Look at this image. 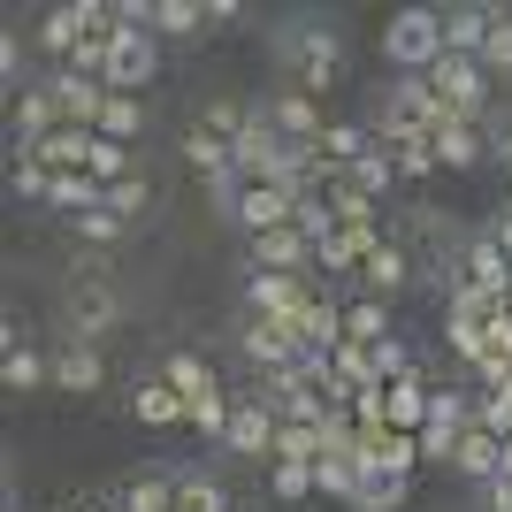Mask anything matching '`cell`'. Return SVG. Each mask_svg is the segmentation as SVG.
<instances>
[{
	"label": "cell",
	"instance_id": "1",
	"mask_svg": "<svg viewBox=\"0 0 512 512\" xmlns=\"http://www.w3.org/2000/svg\"><path fill=\"white\" fill-rule=\"evenodd\" d=\"M383 54L406 77H428V69L444 62V8H398L383 23Z\"/></svg>",
	"mask_w": 512,
	"mask_h": 512
},
{
	"label": "cell",
	"instance_id": "2",
	"mask_svg": "<svg viewBox=\"0 0 512 512\" xmlns=\"http://www.w3.org/2000/svg\"><path fill=\"white\" fill-rule=\"evenodd\" d=\"M283 62L299 69V92L314 100V92H329L344 77V39L337 31H283Z\"/></svg>",
	"mask_w": 512,
	"mask_h": 512
},
{
	"label": "cell",
	"instance_id": "3",
	"mask_svg": "<svg viewBox=\"0 0 512 512\" xmlns=\"http://www.w3.org/2000/svg\"><path fill=\"white\" fill-rule=\"evenodd\" d=\"M428 92H436L459 123H482V107H490V69L467 62V54H444V62L428 69Z\"/></svg>",
	"mask_w": 512,
	"mask_h": 512
},
{
	"label": "cell",
	"instance_id": "4",
	"mask_svg": "<svg viewBox=\"0 0 512 512\" xmlns=\"http://www.w3.org/2000/svg\"><path fill=\"white\" fill-rule=\"evenodd\" d=\"M153 69H161V46H153V31H115V46H107V69H100V85L107 92H138L153 85Z\"/></svg>",
	"mask_w": 512,
	"mask_h": 512
},
{
	"label": "cell",
	"instance_id": "5",
	"mask_svg": "<svg viewBox=\"0 0 512 512\" xmlns=\"http://www.w3.org/2000/svg\"><path fill=\"white\" fill-rule=\"evenodd\" d=\"M253 268H260V276H306V268H314V237H306L299 222L253 237Z\"/></svg>",
	"mask_w": 512,
	"mask_h": 512
},
{
	"label": "cell",
	"instance_id": "6",
	"mask_svg": "<svg viewBox=\"0 0 512 512\" xmlns=\"http://www.w3.org/2000/svg\"><path fill=\"white\" fill-rule=\"evenodd\" d=\"M245 306H253V314H268V321H306L314 291H306V276H260V268H253V283H245Z\"/></svg>",
	"mask_w": 512,
	"mask_h": 512
},
{
	"label": "cell",
	"instance_id": "7",
	"mask_svg": "<svg viewBox=\"0 0 512 512\" xmlns=\"http://www.w3.org/2000/svg\"><path fill=\"white\" fill-rule=\"evenodd\" d=\"M237 222H245V237L283 230V222H299V192H291V184H245V199H237Z\"/></svg>",
	"mask_w": 512,
	"mask_h": 512
},
{
	"label": "cell",
	"instance_id": "8",
	"mask_svg": "<svg viewBox=\"0 0 512 512\" xmlns=\"http://www.w3.org/2000/svg\"><path fill=\"white\" fill-rule=\"evenodd\" d=\"M299 352H306L299 321H268V314L245 321V360H253V367H291Z\"/></svg>",
	"mask_w": 512,
	"mask_h": 512
},
{
	"label": "cell",
	"instance_id": "9",
	"mask_svg": "<svg viewBox=\"0 0 512 512\" xmlns=\"http://www.w3.org/2000/svg\"><path fill=\"white\" fill-rule=\"evenodd\" d=\"M490 31H497V8H482V0H451V8H444V54H467V62H482Z\"/></svg>",
	"mask_w": 512,
	"mask_h": 512
},
{
	"label": "cell",
	"instance_id": "10",
	"mask_svg": "<svg viewBox=\"0 0 512 512\" xmlns=\"http://www.w3.org/2000/svg\"><path fill=\"white\" fill-rule=\"evenodd\" d=\"M459 283H482V291H505L512 283V253L497 245V230H474L459 245Z\"/></svg>",
	"mask_w": 512,
	"mask_h": 512
},
{
	"label": "cell",
	"instance_id": "11",
	"mask_svg": "<svg viewBox=\"0 0 512 512\" xmlns=\"http://www.w3.org/2000/svg\"><path fill=\"white\" fill-rule=\"evenodd\" d=\"M54 100H62V123H77V130H100V115H107V85H92V77H77V69H54Z\"/></svg>",
	"mask_w": 512,
	"mask_h": 512
},
{
	"label": "cell",
	"instance_id": "12",
	"mask_svg": "<svg viewBox=\"0 0 512 512\" xmlns=\"http://www.w3.org/2000/svg\"><path fill=\"white\" fill-rule=\"evenodd\" d=\"M230 451H245V459H276V413L260 406V398H237L230 413V436H222Z\"/></svg>",
	"mask_w": 512,
	"mask_h": 512
},
{
	"label": "cell",
	"instance_id": "13",
	"mask_svg": "<svg viewBox=\"0 0 512 512\" xmlns=\"http://www.w3.org/2000/svg\"><path fill=\"white\" fill-rule=\"evenodd\" d=\"M69 321H77V344L107 337V329H115V291H107L100 276H85L77 291H69Z\"/></svg>",
	"mask_w": 512,
	"mask_h": 512
},
{
	"label": "cell",
	"instance_id": "14",
	"mask_svg": "<svg viewBox=\"0 0 512 512\" xmlns=\"http://www.w3.org/2000/svg\"><path fill=\"white\" fill-rule=\"evenodd\" d=\"M375 245H383V230H337V237H321V245H314V268H329V276H360Z\"/></svg>",
	"mask_w": 512,
	"mask_h": 512
},
{
	"label": "cell",
	"instance_id": "15",
	"mask_svg": "<svg viewBox=\"0 0 512 512\" xmlns=\"http://www.w3.org/2000/svg\"><path fill=\"white\" fill-rule=\"evenodd\" d=\"M268 123L291 138V146H321V130H329V115H321L306 92H276V107H268Z\"/></svg>",
	"mask_w": 512,
	"mask_h": 512
},
{
	"label": "cell",
	"instance_id": "16",
	"mask_svg": "<svg viewBox=\"0 0 512 512\" xmlns=\"http://www.w3.org/2000/svg\"><path fill=\"white\" fill-rule=\"evenodd\" d=\"M428 153H436V169H474V161L490 153V138H482V123H459V115H451V123L428 138Z\"/></svg>",
	"mask_w": 512,
	"mask_h": 512
},
{
	"label": "cell",
	"instance_id": "17",
	"mask_svg": "<svg viewBox=\"0 0 512 512\" xmlns=\"http://www.w3.org/2000/svg\"><path fill=\"white\" fill-rule=\"evenodd\" d=\"M85 31H92V0H69V8H54V16L39 23V46L54 62H69V54L85 46Z\"/></svg>",
	"mask_w": 512,
	"mask_h": 512
},
{
	"label": "cell",
	"instance_id": "18",
	"mask_svg": "<svg viewBox=\"0 0 512 512\" xmlns=\"http://www.w3.org/2000/svg\"><path fill=\"white\" fill-rule=\"evenodd\" d=\"M130 413L146 428H169V421H192V406H184V390L169 383V375H153V383H138L130 390Z\"/></svg>",
	"mask_w": 512,
	"mask_h": 512
},
{
	"label": "cell",
	"instance_id": "19",
	"mask_svg": "<svg viewBox=\"0 0 512 512\" xmlns=\"http://www.w3.org/2000/svg\"><path fill=\"white\" fill-rule=\"evenodd\" d=\"M54 130H62V100H54L46 85H31V92L16 100V138H23V153H31V146H46Z\"/></svg>",
	"mask_w": 512,
	"mask_h": 512
},
{
	"label": "cell",
	"instance_id": "20",
	"mask_svg": "<svg viewBox=\"0 0 512 512\" xmlns=\"http://www.w3.org/2000/svg\"><path fill=\"white\" fill-rule=\"evenodd\" d=\"M413 490V474H390V467H360V490H352V512H398Z\"/></svg>",
	"mask_w": 512,
	"mask_h": 512
},
{
	"label": "cell",
	"instance_id": "21",
	"mask_svg": "<svg viewBox=\"0 0 512 512\" xmlns=\"http://www.w3.org/2000/svg\"><path fill=\"white\" fill-rule=\"evenodd\" d=\"M360 276H367V291H375V299H390V291H406V276H413L406 245H390V237H383V245L367 253V268H360Z\"/></svg>",
	"mask_w": 512,
	"mask_h": 512
},
{
	"label": "cell",
	"instance_id": "22",
	"mask_svg": "<svg viewBox=\"0 0 512 512\" xmlns=\"http://www.w3.org/2000/svg\"><path fill=\"white\" fill-rule=\"evenodd\" d=\"M497 451H505V444H497L490 428H467V436H459V451H451V467L467 474V482H497Z\"/></svg>",
	"mask_w": 512,
	"mask_h": 512
},
{
	"label": "cell",
	"instance_id": "23",
	"mask_svg": "<svg viewBox=\"0 0 512 512\" xmlns=\"http://www.w3.org/2000/svg\"><path fill=\"white\" fill-rule=\"evenodd\" d=\"M321 161H329V169H352V161H360V153H375V130H360V123H329L321 130Z\"/></svg>",
	"mask_w": 512,
	"mask_h": 512
},
{
	"label": "cell",
	"instance_id": "24",
	"mask_svg": "<svg viewBox=\"0 0 512 512\" xmlns=\"http://www.w3.org/2000/svg\"><path fill=\"white\" fill-rule=\"evenodd\" d=\"M0 383H8V390H39V383H54V367H46L39 352H31V344L8 329V360H0Z\"/></svg>",
	"mask_w": 512,
	"mask_h": 512
},
{
	"label": "cell",
	"instance_id": "25",
	"mask_svg": "<svg viewBox=\"0 0 512 512\" xmlns=\"http://www.w3.org/2000/svg\"><path fill=\"white\" fill-rule=\"evenodd\" d=\"M497 314H512L505 291H482V283H451V321H482V329H490Z\"/></svg>",
	"mask_w": 512,
	"mask_h": 512
},
{
	"label": "cell",
	"instance_id": "26",
	"mask_svg": "<svg viewBox=\"0 0 512 512\" xmlns=\"http://www.w3.org/2000/svg\"><path fill=\"white\" fill-rule=\"evenodd\" d=\"M299 337H306V352H337V344H344V306L337 299H314V306H306V321H299Z\"/></svg>",
	"mask_w": 512,
	"mask_h": 512
},
{
	"label": "cell",
	"instance_id": "27",
	"mask_svg": "<svg viewBox=\"0 0 512 512\" xmlns=\"http://www.w3.org/2000/svg\"><path fill=\"white\" fill-rule=\"evenodd\" d=\"M207 23H214L207 0H161V8H153V31H169V39H192V31H207Z\"/></svg>",
	"mask_w": 512,
	"mask_h": 512
},
{
	"label": "cell",
	"instance_id": "28",
	"mask_svg": "<svg viewBox=\"0 0 512 512\" xmlns=\"http://www.w3.org/2000/svg\"><path fill=\"white\" fill-rule=\"evenodd\" d=\"M344 184H352V192H367V199H383L390 184H398V169H390V153L375 146V153H360V161H352V169H337Z\"/></svg>",
	"mask_w": 512,
	"mask_h": 512
},
{
	"label": "cell",
	"instance_id": "29",
	"mask_svg": "<svg viewBox=\"0 0 512 512\" xmlns=\"http://www.w3.org/2000/svg\"><path fill=\"white\" fill-rule=\"evenodd\" d=\"M46 207H62L69 222H77V214H92V207H100V184H92L85 169H69V176H54V192H46Z\"/></svg>",
	"mask_w": 512,
	"mask_h": 512
},
{
	"label": "cell",
	"instance_id": "30",
	"mask_svg": "<svg viewBox=\"0 0 512 512\" xmlns=\"http://www.w3.org/2000/svg\"><path fill=\"white\" fill-rule=\"evenodd\" d=\"M383 337H390V306L383 299L344 306V344H383Z\"/></svg>",
	"mask_w": 512,
	"mask_h": 512
},
{
	"label": "cell",
	"instance_id": "31",
	"mask_svg": "<svg viewBox=\"0 0 512 512\" xmlns=\"http://www.w3.org/2000/svg\"><path fill=\"white\" fill-rule=\"evenodd\" d=\"M138 123H146V107H138V92H107L100 138H115V146H130V138H138Z\"/></svg>",
	"mask_w": 512,
	"mask_h": 512
},
{
	"label": "cell",
	"instance_id": "32",
	"mask_svg": "<svg viewBox=\"0 0 512 512\" xmlns=\"http://www.w3.org/2000/svg\"><path fill=\"white\" fill-rule=\"evenodd\" d=\"M100 207H107V214H123V222H138V214L153 207V184H146L138 169H130L123 184H107V192H100Z\"/></svg>",
	"mask_w": 512,
	"mask_h": 512
},
{
	"label": "cell",
	"instance_id": "33",
	"mask_svg": "<svg viewBox=\"0 0 512 512\" xmlns=\"http://www.w3.org/2000/svg\"><path fill=\"white\" fill-rule=\"evenodd\" d=\"M123 512H176V482L169 474H138L123 490Z\"/></svg>",
	"mask_w": 512,
	"mask_h": 512
},
{
	"label": "cell",
	"instance_id": "34",
	"mask_svg": "<svg viewBox=\"0 0 512 512\" xmlns=\"http://www.w3.org/2000/svg\"><path fill=\"white\" fill-rule=\"evenodd\" d=\"M54 383L62 390H92L100 383V352H92V344H69L62 360H54Z\"/></svg>",
	"mask_w": 512,
	"mask_h": 512
},
{
	"label": "cell",
	"instance_id": "35",
	"mask_svg": "<svg viewBox=\"0 0 512 512\" xmlns=\"http://www.w3.org/2000/svg\"><path fill=\"white\" fill-rule=\"evenodd\" d=\"M85 176L100 184V192H107V184H123V176H130V146H115V138H92V161H85Z\"/></svg>",
	"mask_w": 512,
	"mask_h": 512
},
{
	"label": "cell",
	"instance_id": "36",
	"mask_svg": "<svg viewBox=\"0 0 512 512\" xmlns=\"http://www.w3.org/2000/svg\"><path fill=\"white\" fill-rule=\"evenodd\" d=\"M428 428H459V436H467V428H474V398H459V390H428Z\"/></svg>",
	"mask_w": 512,
	"mask_h": 512
},
{
	"label": "cell",
	"instance_id": "37",
	"mask_svg": "<svg viewBox=\"0 0 512 512\" xmlns=\"http://www.w3.org/2000/svg\"><path fill=\"white\" fill-rule=\"evenodd\" d=\"M230 413H237V398H222V390H207V398H192V428H199V436H214V444L230 436Z\"/></svg>",
	"mask_w": 512,
	"mask_h": 512
},
{
	"label": "cell",
	"instance_id": "38",
	"mask_svg": "<svg viewBox=\"0 0 512 512\" xmlns=\"http://www.w3.org/2000/svg\"><path fill=\"white\" fill-rule=\"evenodd\" d=\"M321 428H306V421H276V459H321Z\"/></svg>",
	"mask_w": 512,
	"mask_h": 512
},
{
	"label": "cell",
	"instance_id": "39",
	"mask_svg": "<svg viewBox=\"0 0 512 512\" xmlns=\"http://www.w3.org/2000/svg\"><path fill=\"white\" fill-rule=\"evenodd\" d=\"M367 360H375V383H406V375H413V352H406L398 337L367 344Z\"/></svg>",
	"mask_w": 512,
	"mask_h": 512
},
{
	"label": "cell",
	"instance_id": "40",
	"mask_svg": "<svg viewBox=\"0 0 512 512\" xmlns=\"http://www.w3.org/2000/svg\"><path fill=\"white\" fill-rule=\"evenodd\" d=\"M161 375H169V383H176V390H184V406H192V398H207V390H214V375H207V367H199V360H192V352H176V360H169V367H161Z\"/></svg>",
	"mask_w": 512,
	"mask_h": 512
},
{
	"label": "cell",
	"instance_id": "41",
	"mask_svg": "<svg viewBox=\"0 0 512 512\" xmlns=\"http://www.w3.org/2000/svg\"><path fill=\"white\" fill-rule=\"evenodd\" d=\"M245 123H253V115H245L237 100H214V107H207V123H199V130H207V138H222V146H237V138H245Z\"/></svg>",
	"mask_w": 512,
	"mask_h": 512
},
{
	"label": "cell",
	"instance_id": "42",
	"mask_svg": "<svg viewBox=\"0 0 512 512\" xmlns=\"http://www.w3.org/2000/svg\"><path fill=\"white\" fill-rule=\"evenodd\" d=\"M306 490H314V459H276V497L283 505H299Z\"/></svg>",
	"mask_w": 512,
	"mask_h": 512
},
{
	"label": "cell",
	"instance_id": "43",
	"mask_svg": "<svg viewBox=\"0 0 512 512\" xmlns=\"http://www.w3.org/2000/svg\"><path fill=\"white\" fill-rule=\"evenodd\" d=\"M8 184H16L23 199H46V192H54V169H46V161H31V153H16V169H8Z\"/></svg>",
	"mask_w": 512,
	"mask_h": 512
},
{
	"label": "cell",
	"instance_id": "44",
	"mask_svg": "<svg viewBox=\"0 0 512 512\" xmlns=\"http://www.w3.org/2000/svg\"><path fill=\"white\" fill-rule=\"evenodd\" d=\"M383 153H390V169H398V176H428V169H436L428 138H398V146H383Z\"/></svg>",
	"mask_w": 512,
	"mask_h": 512
},
{
	"label": "cell",
	"instance_id": "45",
	"mask_svg": "<svg viewBox=\"0 0 512 512\" xmlns=\"http://www.w3.org/2000/svg\"><path fill=\"white\" fill-rule=\"evenodd\" d=\"M130 222L123 214H107V207H92V214H77V237H85V245H115V237H123Z\"/></svg>",
	"mask_w": 512,
	"mask_h": 512
},
{
	"label": "cell",
	"instance_id": "46",
	"mask_svg": "<svg viewBox=\"0 0 512 512\" xmlns=\"http://www.w3.org/2000/svg\"><path fill=\"white\" fill-rule=\"evenodd\" d=\"M176 512H222V490H214V482H176Z\"/></svg>",
	"mask_w": 512,
	"mask_h": 512
},
{
	"label": "cell",
	"instance_id": "47",
	"mask_svg": "<svg viewBox=\"0 0 512 512\" xmlns=\"http://www.w3.org/2000/svg\"><path fill=\"white\" fill-rule=\"evenodd\" d=\"M482 69H490V77H505V69H512V16H497L490 46H482Z\"/></svg>",
	"mask_w": 512,
	"mask_h": 512
},
{
	"label": "cell",
	"instance_id": "48",
	"mask_svg": "<svg viewBox=\"0 0 512 512\" xmlns=\"http://www.w3.org/2000/svg\"><path fill=\"white\" fill-rule=\"evenodd\" d=\"M490 153H497V169L512 176V130H497V146H490Z\"/></svg>",
	"mask_w": 512,
	"mask_h": 512
},
{
	"label": "cell",
	"instance_id": "49",
	"mask_svg": "<svg viewBox=\"0 0 512 512\" xmlns=\"http://www.w3.org/2000/svg\"><path fill=\"white\" fill-rule=\"evenodd\" d=\"M490 512H512V482H490Z\"/></svg>",
	"mask_w": 512,
	"mask_h": 512
},
{
	"label": "cell",
	"instance_id": "50",
	"mask_svg": "<svg viewBox=\"0 0 512 512\" xmlns=\"http://www.w3.org/2000/svg\"><path fill=\"white\" fill-rule=\"evenodd\" d=\"M497 482H512V436H505V451H497Z\"/></svg>",
	"mask_w": 512,
	"mask_h": 512
},
{
	"label": "cell",
	"instance_id": "51",
	"mask_svg": "<svg viewBox=\"0 0 512 512\" xmlns=\"http://www.w3.org/2000/svg\"><path fill=\"white\" fill-rule=\"evenodd\" d=\"M69 512H123V505H100V497H92V505H69Z\"/></svg>",
	"mask_w": 512,
	"mask_h": 512
},
{
	"label": "cell",
	"instance_id": "52",
	"mask_svg": "<svg viewBox=\"0 0 512 512\" xmlns=\"http://www.w3.org/2000/svg\"><path fill=\"white\" fill-rule=\"evenodd\" d=\"M505 299H512V283H505Z\"/></svg>",
	"mask_w": 512,
	"mask_h": 512
}]
</instances>
